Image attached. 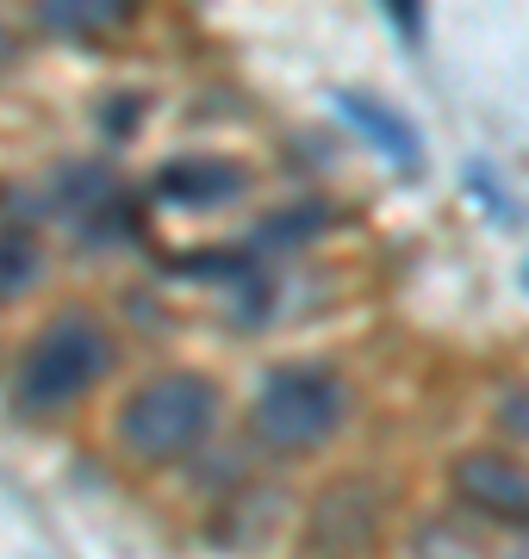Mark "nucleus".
Listing matches in <instances>:
<instances>
[{"label":"nucleus","instance_id":"1","mask_svg":"<svg viewBox=\"0 0 529 559\" xmlns=\"http://www.w3.org/2000/svg\"><path fill=\"white\" fill-rule=\"evenodd\" d=\"M219 423V392L200 373H156L119 411V448L138 460H181Z\"/></svg>","mask_w":529,"mask_h":559},{"label":"nucleus","instance_id":"2","mask_svg":"<svg viewBox=\"0 0 529 559\" xmlns=\"http://www.w3.org/2000/svg\"><path fill=\"white\" fill-rule=\"evenodd\" d=\"M106 360H113V342L94 318L82 311H69L44 330L20 360V380H13V399L25 411H62V404H75L87 385L106 373Z\"/></svg>","mask_w":529,"mask_h":559},{"label":"nucleus","instance_id":"3","mask_svg":"<svg viewBox=\"0 0 529 559\" xmlns=\"http://www.w3.org/2000/svg\"><path fill=\"white\" fill-rule=\"evenodd\" d=\"M343 411H349L343 380H337L330 367L299 360V367H281V373L256 392V436H262L268 448H281V454H306V448H318V441L343 423Z\"/></svg>","mask_w":529,"mask_h":559},{"label":"nucleus","instance_id":"4","mask_svg":"<svg viewBox=\"0 0 529 559\" xmlns=\"http://www.w3.org/2000/svg\"><path fill=\"white\" fill-rule=\"evenodd\" d=\"M455 491L473 503L480 516L505 522V528H529V466L510 454H468L455 466Z\"/></svg>","mask_w":529,"mask_h":559},{"label":"nucleus","instance_id":"5","mask_svg":"<svg viewBox=\"0 0 529 559\" xmlns=\"http://www.w3.org/2000/svg\"><path fill=\"white\" fill-rule=\"evenodd\" d=\"M237 193H244V168H231L219 156H181L156 175V200L187 205V212H212V205L237 200Z\"/></svg>","mask_w":529,"mask_h":559},{"label":"nucleus","instance_id":"6","mask_svg":"<svg viewBox=\"0 0 529 559\" xmlns=\"http://www.w3.org/2000/svg\"><path fill=\"white\" fill-rule=\"evenodd\" d=\"M343 112H349L355 124H362V131H367L374 143H380L387 156H399L405 168L418 162V131H411V124L399 119V112H380V106H374V100H362V94H349V100H343Z\"/></svg>","mask_w":529,"mask_h":559},{"label":"nucleus","instance_id":"7","mask_svg":"<svg viewBox=\"0 0 529 559\" xmlns=\"http://www.w3.org/2000/svg\"><path fill=\"white\" fill-rule=\"evenodd\" d=\"M38 274H44L38 242L25 237V230H13V224H0V305L20 299L25 286H38Z\"/></svg>","mask_w":529,"mask_h":559},{"label":"nucleus","instance_id":"8","mask_svg":"<svg viewBox=\"0 0 529 559\" xmlns=\"http://www.w3.org/2000/svg\"><path fill=\"white\" fill-rule=\"evenodd\" d=\"M38 20L50 32H106V25H125L131 13L125 7H44Z\"/></svg>","mask_w":529,"mask_h":559},{"label":"nucleus","instance_id":"9","mask_svg":"<svg viewBox=\"0 0 529 559\" xmlns=\"http://www.w3.org/2000/svg\"><path fill=\"white\" fill-rule=\"evenodd\" d=\"M498 423H505L517 441H529V385H517L505 404H498Z\"/></svg>","mask_w":529,"mask_h":559}]
</instances>
